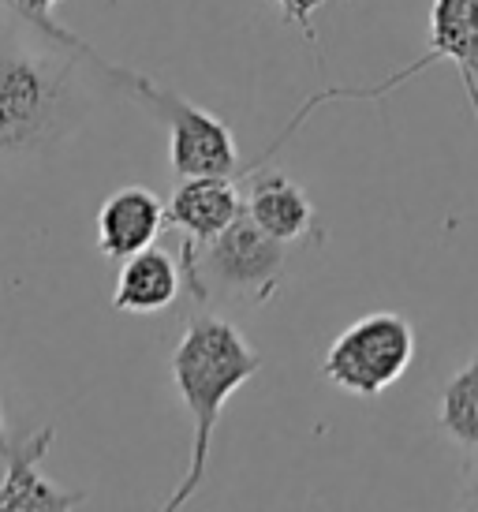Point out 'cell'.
Here are the masks:
<instances>
[{
  "mask_svg": "<svg viewBox=\"0 0 478 512\" xmlns=\"http://www.w3.org/2000/svg\"><path fill=\"white\" fill-rule=\"evenodd\" d=\"M262 367H266L262 352L251 348L247 337L221 314L202 307V311H195L183 322L180 341H176L169 359V374L183 408L191 415V464L183 471L176 494L165 498L169 512L183 509L187 501L195 498V490L202 486L206 468H210V445L225 404Z\"/></svg>",
  "mask_w": 478,
  "mask_h": 512,
  "instance_id": "obj_2",
  "label": "cell"
},
{
  "mask_svg": "<svg viewBox=\"0 0 478 512\" xmlns=\"http://www.w3.org/2000/svg\"><path fill=\"white\" fill-rule=\"evenodd\" d=\"M90 60L79 49L0 42V161H38L68 143L90 113Z\"/></svg>",
  "mask_w": 478,
  "mask_h": 512,
  "instance_id": "obj_1",
  "label": "cell"
},
{
  "mask_svg": "<svg viewBox=\"0 0 478 512\" xmlns=\"http://www.w3.org/2000/svg\"><path fill=\"white\" fill-rule=\"evenodd\" d=\"M243 199H247V214L266 228L269 236L292 243V247H307L310 240H318V210L292 176L262 172L254 165Z\"/></svg>",
  "mask_w": 478,
  "mask_h": 512,
  "instance_id": "obj_10",
  "label": "cell"
},
{
  "mask_svg": "<svg viewBox=\"0 0 478 512\" xmlns=\"http://www.w3.org/2000/svg\"><path fill=\"white\" fill-rule=\"evenodd\" d=\"M169 228V206L150 187L127 184L113 191L98 210V251L109 262L139 255Z\"/></svg>",
  "mask_w": 478,
  "mask_h": 512,
  "instance_id": "obj_8",
  "label": "cell"
},
{
  "mask_svg": "<svg viewBox=\"0 0 478 512\" xmlns=\"http://www.w3.org/2000/svg\"><path fill=\"white\" fill-rule=\"evenodd\" d=\"M415 329L404 314L374 311L340 333L322 359V374L352 397H381L408 374Z\"/></svg>",
  "mask_w": 478,
  "mask_h": 512,
  "instance_id": "obj_5",
  "label": "cell"
},
{
  "mask_svg": "<svg viewBox=\"0 0 478 512\" xmlns=\"http://www.w3.org/2000/svg\"><path fill=\"white\" fill-rule=\"evenodd\" d=\"M292 243L269 236L247 210L210 243H180L183 288L198 307L228 303V307H266L288 281Z\"/></svg>",
  "mask_w": 478,
  "mask_h": 512,
  "instance_id": "obj_3",
  "label": "cell"
},
{
  "mask_svg": "<svg viewBox=\"0 0 478 512\" xmlns=\"http://www.w3.org/2000/svg\"><path fill=\"white\" fill-rule=\"evenodd\" d=\"M243 210H247V199L239 191L236 176H187L169 199V228H176L191 243H210Z\"/></svg>",
  "mask_w": 478,
  "mask_h": 512,
  "instance_id": "obj_9",
  "label": "cell"
},
{
  "mask_svg": "<svg viewBox=\"0 0 478 512\" xmlns=\"http://www.w3.org/2000/svg\"><path fill=\"white\" fill-rule=\"evenodd\" d=\"M183 288V270L169 251L146 247L120 262L113 285V311L120 314H157L172 307Z\"/></svg>",
  "mask_w": 478,
  "mask_h": 512,
  "instance_id": "obj_11",
  "label": "cell"
},
{
  "mask_svg": "<svg viewBox=\"0 0 478 512\" xmlns=\"http://www.w3.org/2000/svg\"><path fill=\"white\" fill-rule=\"evenodd\" d=\"M90 64H94V75L105 79V83L120 90L124 98H131L142 113H150L169 131V165L172 172L187 180V176H236L239 169V146L236 135L228 128L221 116L206 113L191 105L187 98H180L176 90L154 83L150 75L131 72V68H120V64H109L101 57L94 45H79Z\"/></svg>",
  "mask_w": 478,
  "mask_h": 512,
  "instance_id": "obj_4",
  "label": "cell"
},
{
  "mask_svg": "<svg viewBox=\"0 0 478 512\" xmlns=\"http://www.w3.org/2000/svg\"><path fill=\"white\" fill-rule=\"evenodd\" d=\"M437 427L460 449H478V348L464 370H456L437 400Z\"/></svg>",
  "mask_w": 478,
  "mask_h": 512,
  "instance_id": "obj_12",
  "label": "cell"
},
{
  "mask_svg": "<svg viewBox=\"0 0 478 512\" xmlns=\"http://www.w3.org/2000/svg\"><path fill=\"white\" fill-rule=\"evenodd\" d=\"M53 438H57V427H42L8 445L4 479H0V512H68L86 501L83 490L57 486L38 471Z\"/></svg>",
  "mask_w": 478,
  "mask_h": 512,
  "instance_id": "obj_7",
  "label": "cell"
},
{
  "mask_svg": "<svg viewBox=\"0 0 478 512\" xmlns=\"http://www.w3.org/2000/svg\"><path fill=\"white\" fill-rule=\"evenodd\" d=\"M460 501H464L467 509H478V460L467 468V483L460 490Z\"/></svg>",
  "mask_w": 478,
  "mask_h": 512,
  "instance_id": "obj_15",
  "label": "cell"
},
{
  "mask_svg": "<svg viewBox=\"0 0 478 512\" xmlns=\"http://www.w3.org/2000/svg\"><path fill=\"white\" fill-rule=\"evenodd\" d=\"M8 445H12V438H8V423H4V412H0V456L8 453Z\"/></svg>",
  "mask_w": 478,
  "mask_h": 512,
  "instance_id": "obj_17",
  "label": "cell"
},
{
  "mask_svg": "<svg viewBox=\"0 0 478 512\" xmlns=\"http://www.w3.org/2000/svg\"><path fill=\"white\" fill-rule=\"evenodd\" d=\"M441 60H452L460 72L478 75V0H434V8H430V45H426V53H422L415 64H408V68H400V72H393V75H385V79L374 86H329V90L310 94V98L299 105V113L292 116V124L284 128L281 139L266 150V157L277 154L281 143H288V139L307 124V116L314 113L318 105H325V101H378V98H385V94H393L400 83L415 79L422 68L441 64Z\"/></svg>",
  "mask_w": 478,
  "mask_h": 512,
  "instance_id": "obj_6",
  "label": "cell"
},
{
  "mask_svg": "<svg viewBox=\"0 0 478 512\" xmlns=\"http://www.w3.org/2000/svg\"><path fill=\"white\" fill-rule=\"evenodd\" d=\"M57 4L60 0H0V12H8L15 23H23V27L38 30L45 42L64 45V49H79L83 38H79V34H71L68 27H60Z\"/></svg>",
  "mask_w": 478,
  "mask_h": 512,
  "instance_id": "obj_13",
  "label": "cell"
},
{
  "mask_svg": "<svg viewBox=\"0 0 478 512\" xmlns=\"http://www.w3.org/2000/svg\"><path fill=\"white\" fill-rule=\"evenodd\" d=\"M460 79H464L467 101H471V109H475V120H478V75H471V72H460Z\"/></svg>",
  "mask_w": 478,
  "mask_h": 512,
  "instance_id": "obj_16",
  "label": "cell"
},
{
  "mask_svg": "<svg viewBox=\"0 0 478 512\" xmlns=\"http://www.w3.org/2000/svg\"><path fill=\"white\" fill-rule=\"evenodd\" d=\"M329 0H277V8H281V15L292 23V27L307 38L310 45H318V30H314V15L322 12Z\"/></svg>",
  "mask_w": 478,
  "mask_h": 512,
  "instance_id": "obj_14",
  "label": "cell"
}]
</instances>
